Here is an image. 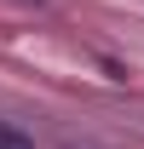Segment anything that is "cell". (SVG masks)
I'll use <instances>...</instances> for the list:
<instances>
[{"instance_id":"1","label":"cell","mask_w":144,"mask_h":149,"mask_svg":"<svg viewBox=\"0 0 144 149\" xmlns=\"http://www.w3.org/2000/svg\"><path fill=\"white\" fill-rule=\"evenodd\" d=\"M0 149H29V143H23V138H18L12 126H0Z\"/></svg>"}]
</instances>
